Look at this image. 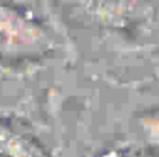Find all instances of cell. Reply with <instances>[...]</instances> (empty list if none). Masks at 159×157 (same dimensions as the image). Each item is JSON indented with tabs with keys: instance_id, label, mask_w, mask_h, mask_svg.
Masks as SVG:
<instances>
[{
	"instance_id": "6da1fadb",
	"label": "cell",
	"mask_w": 159,
	"mask_h": 157,
	"mask_svg": "<svg viewBox=\"0 0 159 157\" xmlns=\"http://www.w3.org/2000/svg\"><path fill=\"white\" fill-rule=\"evenodd\" d=\"M59 36L30 11L0 0V58L38 60L60 49Z\"/></svg>"
},
{
	"instance_id": "7a4b0ae2",
	"label": "cell",
	"mask_w": 159,
	"mask_h": 157,
	"mask_svg": "<svg viewBox=\"0 0 159 157\" xmlns=\"http://www.w3.org/2000/svg\"><path fill=\"white\" fill-rule=\"evenodd\" d=\"M73 21L103 29H124L135 19L141 0H43Z\"/></svg>"
},
{
	"instance_id": "3957f363",
	"label": "cell",
	"mask_w": 159,
	"mask_h": 157,
	"mask_svg": "<svg viewBox=\"0 0 159 157\" xmlns=\"http://www.w3.org/2000/svg\"><path fill=\"white\" fill-rule=\"evenodd\" d=\"M0 157H43V153L27 134L0 118Z\"/></svg>"
},
{
	"instance_id": "277c9868",
	"label": "cell",
	"mask_w": 159,
	"mask_h": 157,
	"mask_svg": "<svg viewBox=\"0 0 159 157\" xmlns=\"http://www.w3.org/2000/svg\"><path fill=\"white\" fill-rule=\"evenodd\" d=\"M137 127L144 142L159 152V110H152L138 117Z\"/></svg>"
}]
</instances>
